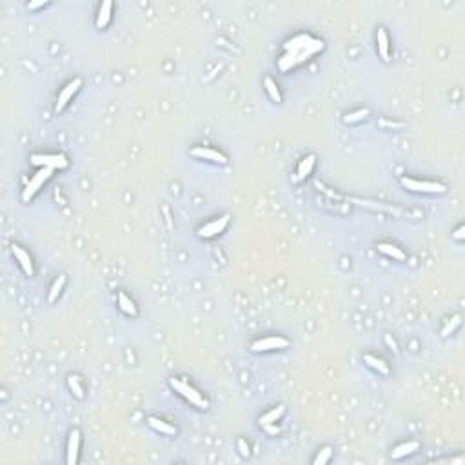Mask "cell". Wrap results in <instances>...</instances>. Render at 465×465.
I'll list each match as a JSON object with an SVG mask.
<instances>
[{
    "label": "cell",
    "mask_w": 465,
    "mask_h": 465,
    "mask_svg": "<svg viewBox=\"0 0 465 465\" xmlns=\"http://www.w3.org/2000/svg\"><path fill=\"white\" fill-rule=\"evenodd\" d=\"M64 284H65V276L64 275H58V278H56V280L53 282V285H51L49 295H47V300L55 302L56 298H58V295L62 293V289H64Z\"/></svg>",
    "instance_id": "obj_21"
},
{
    "label": "cell",
    "mask_w": 465,
    "mask_h": 465,
    "mask_svg": "<svg viewBox=\"0 0 465 465\" xmlns=\"http://www.w3.org/2000/svg\"><path fill=\"white\" fill-rule=\"evenodd\" d=\"M51 171H53V169H49V167H42V169L38 171V173H36L33 178H31L29 184L25 185L24 193H22V198H24V202H27L29 198H33V195H35L36 191H38L42 185H44V182L49 180Z\"/></svg>",
    "instance_id": "obj_5"
},
{
    "label": "cell",
    "mask_w": 465,
    "mask_h": 465,
    "mask_svg": "<svg viewBox=\"0 0 465 465\" xmlns=\"http://www.w3.org/2000/svg\"><path fill=\"white\" fill-rule=\"evenodd\" d=\"M238 449H240V455L244 456V458H247V456H249V445L245 444L244 438H240V440H238Z\"/></svg>",
    "instance_id": "obj_27"
},
{
    "label": "cell",
    "mask_w": 465,
    "mask_h": 465,
    "mask_svg": "<svg viewBox=\"0 0 465 465\" xmlns=\"http://www.w3.org/2000/svg\"><path fill=\"white\" fill-rule=\"evenodd\" d=\"M80 85H82V80L80 78H75V80H71L69 84L65 85L64 89L60 91V95H58V102H56V105H55V111L56 113H60L62 109H64L65 105H67V102L75 96V93L78 89H80Z\"/></svg>",
    "instance_id": "obj_8"
},
{
    "label": "cell",
    "mask_w": 465,
    "mask_h": 465,
    "mask_svg": "<svg viewBox=\"0 0 465 465\" xmlns=\"http://www.w3.org/2000/svg\"><path fill=\"white\" fill-rule=\"evenodd\" d=\"M289 345V340H285L282 336H267V338H260L255 344L251 345V349L255 353H265V351H275V349H285Z\"/></svg>",
    "instance_id": "obj_6"
},
{
    "label": "cell",
    "mask_w": 465,
    "mask_h": 465,
    "mask_svg": "<svg viewBox=\"0 0 465 465\" xmlns=\"http://www.w3.org/2000/svg\"><path fill=\"white\" fill-rule=\"evenodd\" d=\"M322 49H324V42L320 38H313L309 35H298L285 44V55L278 60V65L282 71H287L293 65L307 60L309 56H313Z\"/></svg>",
    "instance_id": "obj_1"
},
{
    "label": "cell",
    "mask_w": 465,
    "mask_h": 465,
    "mask_svg": "<svg viewBox=\"0 0 465 465\" xmlns=\"http://www.w3.org/2000/svg\"><path fill=\"white\" fill-rule=\"evenodd\" d=\"M385 342H387V344H389L391 347H393V349H396V344H395L393 340H391V336H385Z\"/></svg>",
    "instance_id": "obj_30"
},
{
    "label": "cell",
    "mask_w": 465,
    "mask_h": 465,
    "mask_svg": "<svg viewBox=\"0 0 465 465\" xmlns=\"http://www.w3.org/2000/svg\"><path fill=\"white\" fill-rule=\"evenodd\" d=\"M265 91H267V95L271 96V100L282 102V96H280V91H278V85H276V82L273 80V78H265Z\"/></svg>",
    "instance_id": "obj_23"
},
{
    "label": "cell",
    "mask_w": 465,
    "mask_h": 465,
    "mask_svg": "<svg viewBox=\"0 0 465 465\" xmlns=\"http://www.w3.org/2000/svg\"><path fill=\"white\" fill-rule=\"evenodd\" d=\"M118 305H120V309L124 311L125 315H129V316H136V315H138V309H136L135 302L131 300L127 295H124V293H120V295H118Z\"/></svg>",
    "instance_id": "obj_18"
},
{
    "label": "cell",
    "mask_w": 465,
    "mask_h": 465,
    "mask_svg": "<svg viewBox=\"0 0 465 465\" xmlns=\"http://www.w3.org/2000/svg\"><path fill=\"white\" fill-rule=\"evenodd\" d=\"M455 238H456V240H464V225H460V227L456 229Z\"/></svg>",
    "instance_id": "obj_29"
},
{
    "label": "cell",
    "mask_w": 465,
    "mask_h": 465,
    "mask_svg": "<svg viewBox=\"0 0 465 465\" xmlns=\"http://www.w3.org/2000/svg\"><path fill=\"white\" fill-rule=\"evenodd\" d=\"M169 384H171V387L176 391V393H180L185 400H189L191 404H195L196 407H200V409H205V407H207V400H205V398L200 395V393H198V391L193 389L191 385L184 384V382H180V380H175V378H173Z\"/></svg>",
    "instance_id": "obj_2"
},
{
    "label": "cell",
    "mask_w": 465,
    "mask_h": 465,
    "mask_svg": "<svg viewBox=\"0 0 465 465\" xmlns=\"http://www.w3.org/2000/svg\"><path fill=\"white\" fill-rule=\"evenodd\" d=\"M378 251L384 253V255L391 256V258H395V260H400V262L407 260V255H405L404 251L393 244H378Z\"/></svg>",
    "instance_id": "obj_15"
},
{
    "label": "cell",
    "mask_w": 465,
    "mask_h": 465,
    "mask_svg": "<svg viewBox=\"0 0 465 465\" xmlns=\"http://www.w3.org/2000/svg\"><path fill=\"white\" fill-rule=\"evenodd\" d=\"M67 385H69V389H71V393L78 398V400H84V387L80 385V382H78V376H75V375H71V376H67Z\"/></svg>",
    "instance_id": "obj_22"
},
{
    "label": "cell",
    "mask_w": 465,
    "mask_h": 465,
    "mask_svg": "<svg viewBox=\"0 0 465 465\" xmlns=\"http://www.w3.org/2000/svg\"><path fill=\"white\" fill-rule=\"evenodd\" d=\"M460 320H462L460 316H455V318H453V320H451L449 324L444 327V331H442V336H444V338H445V336H449L451 333H453V331H455L456 327L460 325Z\"/></svg>",
    "instance_id": "obj_26"
},
{
    "label": "cell",
    "mask_w": 465,
    "mask_h": 465,
    "mask_svg": "<svg viewBox=\"0 0 465 465\" xmlns=\"http://www.w3.org/2000/svg\"><path fill=\"white\" fill-rule=\"evenodd\" d=\"M367 115H369V111H367V109H358V111H355V113L345 115L344 116V122H345V124H356V122L364 120Z\"/></svg>",
    "instance_id": "obj_24"
},
{
    "label": "cell",
    "mask_w": 465,
    "mask_h": 465,
    "mask_svg": "<svg viewBox=\"0 0 465 465\" xmlns=\"http://www.w3.org/2000/svg\"><path fill=\"white\" fill-rule=\"evenodd\" d=\"M315 162H316L315 155L305 156L304 160L300 162V165H298V180H304V178H307L311 175V171L315 167Z\"/></svg>",
    "instance_id": "obj_16"
},
{
    "label": "cell",
    "mask_w": 465,
    "mask_h": 465,
    "mask_svg": "<svg viewBox=\"0 0 465 465\" xmlns=\"http://www.w3.org/2000/svg\"><path fill=\"white\" fill-rule=\"evenodd\" d=\"M11 253L15 255V258L18 260V264H20V267L24 269L25 275L33 276V273H35V267H33V260H31L29 253H25L20 245H11Z\"/></svg>",
    "instance_id": "obj_10"
},
{
    "label": "cell",
    "mask_w": 465,
    "mask_h": 465,
    "mask_svg": "<svg viewBox=\"0 0 465 465\" xmlns=\"http://www.w3.org/2000/svg\"><path fill=\"white\" fill-rule=\"evenodd\" d=\"M405 189L415 191V193H445L444 184H436V182H422L415 178H402Z\"/></svg>",
    "instance_id": "obj_3"
},
{
    "label": "cell",
    "mask_w": 465,
    "mask_h": 465,
    "mask_svg": "<svg viewBox=\"0 0 465 465\" xmlns=\"http://www.w3.org/2000/svg\"><path fill=\"white\" fill-rule=\"evenodd\" d=\"M378 53L384 60H389V38L384 27H378Z\"/></svg>",
    "instance_id": "obj_17"
},
{
    "label": "cell",
    "mask_w": 465,
    "mask_h": 465,
    "mask_svg": "<svg viewBox=\"0 0 465 465\" xmlns=\"http://www.w3.org/2000/svg\"><path fill=\"white\" fill-rule=\"evenodd\" d=\"M331 456H333V449L331 447H324V449L316 455L315 458V465H325L327 462L331 460Z\"/></svg>",
    "instance_id": "obj_25"
},
{
    "label": "cell",
    "mask_w": 465,
    "mask_h": 465,
    "mask_svg": "<svg viewBox=\"0 0 465 465\" xmlns=\"http://www.w3.org/2000/svg\"><path fill=\"white\" fill-rule=\"evenodd\" d=\"M284 411H285V407L284 405H278V407H275L273 411H269L267 415H264V416H260V425H271V424H276V422L280 420V416L284 415Z\"/></svg>",
    "instance_id": "obj_19"
},
{
    "label": "cell",
    "mask_w": 465,
    "mask_h": 465,
    "mask_svg": "<svg viewBox=\"0 0 465 465\" xmlns=\"http://www.w3.org/2000/svg\"><path fill=\"white\" fill-rule=\"evenodd\" d=\"M191 155L196 156V158H204V160L215 162V164H227V156H224L218 151L211 149V147H195L191 151Z\"/></svg>",
    "instance_id": "obj_9"
},
{
    "label": "cell",
    "mask_w": 465,
    "mask_h": 465,
    "mask_svg": "<svg viewBox=\"0 0 465 465\" xmlns=\"http://www.w3.org/2000/svg\"><path fill=\"white\" fill-rule=\"evenodd\" d=\"M227 224H229V216L224 215V216H220V218H216V220L209 222V224L202 225L200 229H198V235H200L202 238H213V236L220 235Z\"/></svg>",
    "instance_id": "obj_7"
},
{
    "label": "cell",
    "mask_w": 465,
    "mask_h": 465,
    "mask_svg": "<svg viewBox=\"0 0 465 465\" xmlns=\"http://www.w3.org/2000/svg\"><path fill=\"white\" fill-rule=\"evenodd\" d=\"M147 424H149V427H153L155 431H158V433H162V435H169V436H175L178 431H176L175 425L167 424V422L160 420V418H155V416H151V418H147Z\"/></svg>",
    "instance_id": "obj_13"
},
{
    "label": "cell",
    "mask_w": 465,
    "mask_h": 465,
    "mask_svg": "<svg viewBox=\"0 0 465 465\" xmlns=\"http://www.w3.org/2000/svg\"><path fill=\"white\" fill-rule=\"evenodd\" d=\"M49 2H45V0H38V2H29L27 4V7L29 9H38V7H44V5H47Z\"/></svg>",
    "instance_id": "obj_28"
},
{
    "label": "cell",
    "mask_w": 465,
    "mask_h": 465,
    "mask_svg": "<svg viewBox=\"0 0 465 465\" xmlns=\"http://www.w3.org/2000/svg\"><path fill=\"white\" fill-rule=\"evenodd\" d=\"M418 447H420V444H418V442H405V444L395 447V449H393V453H391V456H393L395 460H400V458H404V456L413 455L415 451H418Z\"/></svg>",
    "instance_id": "obj_14"
},
{
    "label": "cell",
    "mask_w": 465,
    "mask_h": 465,
    "mask_svg": "<svg viewBox=\"0 0 465 465\" xmlns=\"http://www.w3.org/2000/svg\"><path fill=\"white\" fill-rule=\"evenodd\" d=\"M111 13H113V2L105 0L102 2L100 9H98V15H96V27L98 29H105L111 22Z\"/></svg>",
    "instance_id": "obj_12"
},
{
    "label": "cell",
    "mask_w": 465,
    "mask_h": 465,
    "mask_svg": "<svg viewBox=\"0 0 465 465\" xmlns=\"http://www.w3.org/2000/svg\"><path fill=\"white\" fill-rule=\"evenodd\" d=\"M78 449H80V433L71 431L69 442H67V464L75 465L78 462Z\"/></svg>",
    "instance_id": "obj_11"
},
{
    "label": "cell",
    "mask_w": 465,
    "mask_h": 465,
    "mask_svg": "<svg viewBox=\"0 0 465 465\" xmlns=\"http://www.w3.org/2000/svg\"><path fill=\"white\" fill-rule=\"evenodd\" d=\"M33 165H40V167H49V169H64L67 167V158L64 155H33L29 158Z\"/></svg>",
    "instance_id": "obj_4"
},
{
    "label": "cell",
    "mask_w": 465,
    "mask_h": 465,
    "mask_svg": "<svg viewBox=\"0 0 465 465\" xmlns=\"http://www.w3.org/2000/svg\"><path fill=\"white\" fill-rule=\"evenodd\" d=\"M364 362L369 365V367H373L375 371L382 373V375H389V367H387V364H385L384 360H380V358H376V356H373V355H365Z\"/></svg>",
    "instance_id": "obj_20"
}]
</instances>
